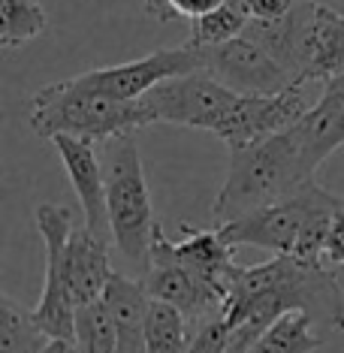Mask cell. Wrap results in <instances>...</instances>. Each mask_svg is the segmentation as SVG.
Wrapping results in <instances>:
<instances>
[{"instance_id": "obj_18", "label": "cell", "mask_w": 344, "mask_h": 353, "mask_svg": "<svg viewBox=\"0 0 344 353\" xmlns=\"http://www.w3.org/2000/svg\"><path fill=\"white\" fill-rule=\"evenodd\" d=\"M194 339V323L181 308L148 299L145 308V347L148 353H185Z\"/></svg>"}, {"instance_id": "obj_10", "label": "cell", "mask_w": 344, "mask_h": 353, "mask_svg": "<svg viewBox=\"0 0 344 353\" xmlns=\"http://www.w3.org/2000/svg\"><path fill=\"white\" fill-rule=\"evenodd\" d=\"M145 287L148 299L170 302L181 308L190 317V323H203L223 311V299L212 290L205 281H199L194 272L185 269L172 254V239L163 232V227H154V239H151V256L148 269L139 278Z\"/></svg>"}, {"instance_id": "obj_25", "label": "cell", "mask_w": 344, "mask_h": 353, "mask_svg": "<svg viewBox=\"0 0 344 353\" xmlns=\"http://www.w3.org/2000/svg\"><path fill=\"white\" fill-rule=\"evenodd\" d=\"M251 21H272L293 10L299 0H236Z\"/></svg>"}, {"instance_id": "obj_8", "label": "cell", "mask_w": 344, "mask_h": 353, "mask_svg": "<svg viewBox=\"0 0 344 353\" xmlns=\"http://www.w3.org/2000/svg\"><path fill=\"white\" fill-rule=\"evenodd\" d=\"M203 70V58L194 43L175 46V49H157L127 63H115V67L91 70L76 79H70L76 88L91 94H103L112 100H142L148 91H154L160 82L175 76H188Z\"/></svg>"}, {"instance_id": "obj_4", "label": "cell", "mask_w": 344, "mask_h": 353, "mask_svg": "<svg viewBox=\"0 0 344 353\" xmlns=\"http://www.w3.org/2000/svg\"><path fill=\"white\" fill-rule=\"evenodd\" d=\"M28 121L39 139L76 136V139L109 142L115 136H130L148 124H157L145 97L112 100L76 88L70 79L52 82L30 97Z\"/></svg>"}, {"instance_id": "obj_26", "label": "cell", "mask_w": 344, "mask_h": 353, "mask_svg": "<svg viewBox=\"0 0 344 353\" xmlns=\"http://www.w3.org/2000/svg\"><path fill=\"white\" fill-rule=\"evenodd\" d=\"M223 3H227V0H166V6L172 10L175 19H190V21L221 10Z\"/></svg>"}, {"instance_id": "obj_6", "label": "cell", "mask_w": 344, "mask_h": 353, "mask_svg": "<svg viewBox=\"0 0 344 353\" xmlns=\"http://www.w3.org/2000/svg\"><path fill=\"white\" fill-rule=\"evenodd\" d=\"M236 100H239V94L230 91L227 85H221L218 79H212L205 70L166 79L154 91L145 94V103H148L151 115H154V121L209 130L214 136L227 124Z\"/></svg>"}, {"instance_id": "obj_13", "label": "cell", "mask_w": 344, "mask_h": 353, "mask_svg": "<svg viewBox=\"0 0 344 353\" xmlns=\"http://www.w3.org/2000/svg\"><path fill=\"white\" fill-rule=\"evenodd\" d=\"M293 136L311 175L344 145V73L323 82L320 100L293 124Z\"/></svg>"}, {"instance_id": "obj_24", "label": "cell", "mask_w": 344, "mask_h": 353, "mask_svg": "<svg viewBox=\"0 0 344 353\" xmlns=\"http://www.w3.org/2000/svg\"><path fill=\"white\" fill-rule=\"evenodd\" d=\"M185 353H233V339H230V323L227 317L214 314L203 323H196L194 339H190Z\"/></svg>"}, {"instance_id": "obj_28", "label": "cell", "mask_w": 344, "mask_h": 353, "mask_svg": "<svg viewBox=\"0 0 344 353\" xmlns=\"http://www.w3.org/2000/svg\"><path fill=\"white\" fill-rule=\"evenodd\" d=\"M39 353H82L73 339H49L39 347Z\"/></svg>"}, {"instance_id": "obj_27", "label": "cell", "mask_w": 344, "mask_h": 353, "mask_svg": "<svg viewBox=\"0 0 344 353\" xmlns=\"http://www.w3.org/2000/svg\"><path fill=\"white\" fill-rule=\"evenodd\" d=\"M323 263H326V266H344V203H341L338 214H335V221H332Z\"/></svg>"}, {"instance_id": "obj_20", "label": "cell", "mask_w": 344, "mask_h": 353, "mask_svg": "<svg viewBox=\"0 0 344 353\" xmlns=\"http://www.w3.org/2000/svg\"><path fill=\"white\" fill-rule=\"evenodd\" d=\"M49 341L39 329L34 308H25L10 296L0 299V353H39Z\"/></svg>"}, {"instance_id": "obj_5", "label": "cell", "mask_w": 344, "mask_h": 353, "mask_svg": "<svg viewBox=\"0 0 344 353\" xmlns=\"http://www.w3.org/2000/svg\"><path fill=\"white\" fill-rule=\"evenodd\" d=\"M103 175H106L112 242H115V251L124 256L127 266L136 272V278H142L148 269L157 221L133 133L103 142Z\"/></svg>"}, {"instance_id": "obj_29", "label": "cell", "mask_w": 344, "mask_h": 353, "mask_svg": "<svg viewBox=\"0 0 344 353\" xmlns=\"http://www.w3.org/2000/svg\"><path fill=\"white\" fill-rule=\"evenodd\" d=\"M145 3V12L151 15V19H157V21H172L175 15H172V10L166 6V0H142Z\"/></svg>"}, {"instance_id": "obj_15", "label": "cell", "mask_w": 344, "mask_h": 353, "mask_svg": "<svg viewBox=\"0 0 344 353\" xmlns=\"http://www.w3.org/2000/svg\"><path fill=\"white\" fill-rule=\"evenodd\" d=\"M112 248L115 245L94 236L85 223L70 232L67 251H63V272H67V290L76 308L106 296V287L115 275V269L109 266Z\"/></svg>"}, {"instance_id": "obj_17", "label": "cell", "mask_w": 344, "mask_h": 353, "mask_svg": "<svg viewBox=\"0 0 344 353\" xmlns=\"http://www.w3.org/2000/svg\"><path fill=\"white\" fill-rule=\"evenodd\" d=\"M106 305L118 332V353H148L145 347V308L148 293L136 275L115 272L106 287Z\"/></svg>"}, {"instance_id": "obj_12", "label": "cell", "mask_w": 344, "mask_h": 353, "mask_svg": "<svg viewBox=\"0 0 344 353\" xmlns=\"http://www.w3.org/2000/svg\"><path fill=\"white\" fill-rule=\"evenodd\" d=\"M52 145L58 148L61 163H63V170H67V179L79 196L85 227L91 230L94 236L112 242V223H109V205H106V175H103V160L97 157V148H94L97 142L76 139V136H54Z\"/></svg>"}, {"instance_id": "obj_3", "label": "cell", "mask_w": 344, "mask_h": 353, "mask_svg": "<svg viewBox=\"0 0 344 353\" xmlns=\"http://www.w3.org/2000/svg\"><path fill=\"white\" fill-rule=\"evenodd\" d=\"M311 179L314 175L305 170L293 127H287V130L269 136L257 145L230 151L227 181L214 196L212 214L218 227L239 221L263 205L290 196L293 190H299Z\"/></svg>"}, {"instance_id": "obj_19", "label": "cell", "mask_w": 344, "mask_h": 353, "mask_svg": "<svg viewBox=\"0 0 344 353\" xmlns=\"http://www.w3.org/2000/svg\"><path fill=\"white\" fill-rule=\"evenodd\" d=\"M323 347V339L314 332L305 314H287L272 323L245 353H314Z\"/></svg>"}, {"instance_id": "obj_9", "label": "cell", "mask_w": 344, "mask_h": 353, "mask_svg": "<svg viewBox=\"0 0 344 353\" xmlns=\"http://www.w3.org/2000/svg\"><path fill=\"white\" fill-rule=\"evenodd\" d=\"M199 58H203L205 73L236 94L269 97V94H281L299 85L290 70L281 67L260 43L247 37H236L221 46H205L199 49Z\"/></svg>"}, {"instance_id": "obj_22", "label": "cell", "mask_w": 344, "mask_h": 353, "mask_svg": "<svg viewBox=\"0 0 344 353\" xmlns=\"http://www.w3.org/2000/svg\"><path fill=\"white\" fill-rule=\"evenodd\" d=\"M73 341L82 353H118V332L112 323L106 299L88 302L76 308V335Z\"/></svg>"}, {"instance_id": "obj_2", "label": "cell", "mask_w": 344, "mask_h": 353, "mask_svg": "<svg viewBox=\"0 0 344 353\" xmlns=\"http://www.w3.org/2000/svg\"><path fill=\"white\" fill-rule=\"evenodd\" d=\"M344 196L330 194L311 179L290 196L263 205L239 221L221 223V236L227 245L263 248L272 254H287L302 263H323L332 221L338 214Z\"/></svg>"}, {"instance_id": "obj_7", "label": "cell", "mask_w": 344, "mask_h": 353, "mask_svg": "<svg viewBox=\"0 0 344 353\" xmlns=\"http://www.w3.org/2000/svg\"><path fill=\"white\" fill-rule=\"evenodd\" d=\"M37 230L45 245V278L43 296H39L34 317L45 339H73L76 335V305L67 290V272H63V251H67L70 232H73V214L70 208L54 203L37 205Z\"/></svg>"}, {"instance_id": "obj_1", "label": "cell", "mask_w": 344, "mask_h": 353, "mask_svg": "<svg viewBox=\"0 0 344 353\" xmlns=\"http://www.w3.org/2000/svg\"><path fill=\"white\" fill-rule=\"evenodd\" d=\"M287 314H305L323 341L344 332V293L326 263L275 254L266 263L239 269L223 302L233 353H245Z\"/></svg>"}, {"instance_id": "obj_11", "label": "cell", "mask_w": 344, "mask_h": 353, "mask_svg": "<svg viewBox=\"0 0 344 353\" xmlns=\"http://www.w3.org/2000/svg\"><path fill=\"white\" fill-rule=\"evenodd\" d=\"M308 112L302 85H293L281 94H269V97H251V94H239L233 112H230L227 124L221 127L218 139L227 142L230 151L257 145L269 136L287 130Z\"/></svg>"}, {"instance_id": "obj_14", "label": "cell", "mask_w": 344, "mask_h": 353, "mask_svg": "<svg viewBox=\"0 0 344 353\" xmlns=\"http://www.w3.org/2000/svg\"><path fill=\"white\" fill-rule=\"evenodd\" d=\"M338 73H344V15L326 3H317L299 43L296 76L305 85L330 82Z\"/></svg>"}, {"instance_id": "obj_23", "label": "cell", "mask_w": 344, "mask_h": 353, "mask_svg": "<svg viewBox=\"0 0 344 353\" xmlns=\"http://www.w3.org/2000/svg\"><path fill=\"white\" fill-rule=\"evenodd\" d=\"M251 19L245 15V10L236 3V0H227L221 10H214L203 19H194L190 25V37L188 43H194L196 49H205V46H221V43H230V39L242 37Z\"/></svg>"}, {"instance_id": "obj_16", "label": "cell", "mask_w": 344, "mask_h": 353, "mask_svg": "<svg viewBox=\"0 0 344 353\" xmlns=\"http://www.w3.org/2000/svg\"><path fill=\"white\" fill-rule=\"evenodd\" d=\"M185 236L179 242H172V254L175 260L181 263L185 269H190L199 281L212 287L214 293L227 302L230 287L239 275V263L233 260V245L223 242L221 230H190L188 223L181 227Z\"/></svg>"}, {"instance_id": "obj_21", "label": "cell", "mask_w": 344, "mask_h": 353, "mask_svg": "<svg viewBox=\"0 0 344 353\" xmlns=\"http://www.w3.org/2000/svg\"><path fill=\"white\" fill-rule=\"evenodd\" d=\"M49 28V15L39 0H0V46L19 49Z\"/></svg>"}]
</instances>
